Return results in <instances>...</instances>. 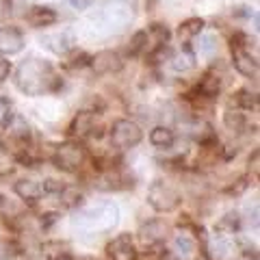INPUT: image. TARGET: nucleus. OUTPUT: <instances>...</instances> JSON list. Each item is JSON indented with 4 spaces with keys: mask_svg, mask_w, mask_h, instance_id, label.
<instances>
[{
    "mask_svg": "<svg viewBox=\"0 0 260 260\" xmlns=\"http://www.w3.org/2000/svg\"><path fill=\"white\" fill-rule=\"evenodd\" d=\"M56 78L52 65L44 59H26L18 70H15V87L24 95H44L56 89Z\"/></svg>",
    "mask_w": 260,
    "mask_h": 260,
    "instance_id": "obj_1",
    "label": "nucleus"
},
{
    "mask_svg": "<svg viewBox=\"0 0 260 260\" xmlns=\"http://www.w3.org/2000/svg\"><path fill=\"white\" fill-rule=\"evenodd\" d=\"M119 221V210L115 204L111 202H102L98 206H91V208H85L80 215H76L74 219V225H78L80 230H85L89 234H104L113 230Z\"/></svg>",
    "mask_w": 260,
    "mask_h": 260,
    "instance_id": "obj_2",
    "label": "nucleus"
},
{
    "mask_svg": "<svg viewBox=\"0 0 260 260\" xmlns=\"http://www.w3.org/2000/svg\"><path fill=\"white\" fill-rule=\"evenodd\" d=\"M148 204L156 213H174L182 204V193L165 180H154L148 189Z\"/></svg>",
    "mask_w": 260,
    "mask_h": 260,
    "instance_id": "obj_3",
    "label": "nucleus"
},
{
    "mask_svg": "<svg viewBox=\"0 0 260 260\" xmlns=\"http://www.w3.org/2000/svg\"><path fill=\"white\" fill-rule=\"evenodd\" d=\"M85 160H87V150L78 141H65L61 145H56L52 152L54 167H59L61 172H68V174L80 172Z\"/></svg>",
    "mask_w": 260,
    "mask_h": 260,
    "instance_id": "obj_4",
    "label": "nucleus"
},
{
    "mask_svg": "<svg viewBox=\"0 0 260 260\" xmlns=\"http://www.w3.org/2000/svg\"><path fill=\"white\" fill-rule=\"evenodd\" d=\"M143 139V130L133 119H117L111 126V145L115 150L137 148Z\"/></svg>",
    "mask_w": 260,
    "mask_h": 260,
    "instance_id": "obj_5",
    "label": "nucleus"
},
{
    "mask_svg": "<svg viewBox=\"0 0 260 260\" xmlns=\"http://www.w3.org/2000/svg\"><path fill=\"white\" fill-rule=\"evenodd\" d=\"M100 18L109 30H121L133 22L135 13H133L130 3H126V0H109V3L104 5Z\"/></svg>",
    "mask_w": 260,
    "mask_h": 260,
    "instance_id": "obj_6",
    "label": "nucleus"
},
{
    "mask_svg": "<svg viewBox=\"0 0 260 260\" xmlns=\"http://www.w3.org/2000/svg\"><path fill=\"white\" fill-rule=\"evenodd\" d=\"M107 254L111 260H137L139 258V251L135 247V241L130 234H117L113 237V241H109L107 245Z\"/></svg>",
    "mask_w": 260,
    "mask_h": 260,
    "instance_id": "obj_7",
    "label": "nucleus"
},
{
    "mask_svg": "<svg viewBox=\"0 0 260 260\" xmlns=\"http://www.w3.org/2000/svg\"><path fill=\"white\" fill-rule=\"evenodd\" d=\"M232 63L234 70L245 78H258V59L241 44H232Z\"/></svg>",
    "mask_w": 260,
    "mask_h": 260,
    "instance_id": "obj_8",
    "label": "nucleus"
},
{
    "mask_svg": "<svg viewBox=\"0 0 260 260\" xmlns=\"http://www.w3.org/2000/svg\"><path fill=\"white\" fill-rule=\"evenodd\" d=\"M137 237L139 241L143 243L145 247H160L162 243H165V237H167V228L162 221L158 219H154V221H148L139 228V232H137Z\"/></svg>",
    "mask_w": 260,
    "mask_h": 260,
    "instance_id": "obj_9",
    "label": "nucleus"
},
{
    "mask_svg": "<svg viewBox=\"0 0 260 260\" xmlns=\"http://www.w3.org/2000/svg\"><path fill=\"white\" fill-rule=\"evenodd\" d=\"M89 65H91V70L95 72V74H115V72L121 70V56L117 52H113V50H104V52H98L95 56H91L89 59Z\"/></svg>",
    "mask_w": 260,
    "mask_h": 260,
    "instance_id": "obj_10",
    "label": "nucleus"
},
{
    "mask_svg": "<svg viewBox=\"0 0 260 260\" xmlns=\"http://www.w3.org/2000/svg\"><path fill=\"white\" fill-rule=\"evenodd\" d=\"M24 48V35L13 26L0 28V54H18Z\"/></svg>",
    "mask_w": 260,
    "mask_h": 260,
    "instance_id": "obj_11",
    "label": "nucleus"
},
{
    "mask_svg": "<svg viewBox=\"0 0 260 260\" xmlns=\"http://www.w3.org/2000/svg\"><path fill=\"white\" fill-rule=\"evenodd\" d=\"M95 133V113L91 111H80L70 124V137L85 139V137Z\"/></svg>",
    "mask_w": 260,
    "mask_h": 260,
    "instance_id": "obj_12",
    "label": "nucleus"
},
{
    "mask_svg": "<svg viewBox=\"0 0 260 260\" xmlns=\"http://www.w3.org/2000/svg\"><path fill=\"white\" fill-rule=\"evenodd\" d=\"M232 249H234V243L230 239V234L219 232V234H215V239L210 241L206 256L210 260H228V258L232 256Z\"/></svg>",
    "mask_w": 260,
    "mask_h": 260,
    "instance_id": "obj_13",
    "label": "nucleus"
},
{
    "mask_svg": "<svg viewBox=\"0 0 260 260\" xmlns=\"http://www.w3.org/2000/svg\"><path fill=\"white\" fill-rule=\"evenodd\" d=\"M13 191L20 200L28 202V204H35V202L44 195V186L37 180H18L13 184Z\"/></svg>",
    "mask_w": 260,
    "mask_h": 260,
    "instance_id": "obj_14",
    "label": "nucleus"
},
{
    "mask_svg": "<svg viewBox=\"0 0 260 260\" xmlns=\"http://www.w3.org/2000/svg\"><path fill=\"white\" fill-rule=\"evenodd\" d=\"M150 143L158 150H169V148H174V143H176V135H174V130L167 126H154L150 130Z\"/></svg>",
    "mask_w": 260,
    "mask_h": 260,
    "instance_id": "obj_15",
    "label": "nucleus"
},
{
    "mask_svg": "<svg viewBox=\"0 0 260 260\" xmlns=\"http://www.w3.org/2000/svg\"><path fill=\"white\" fill-rule=\"evenodd\" d=\"M26 20H28L30 26L44 28V26H50V24L56 22V13L50 9V7H32L26 15Z\"/></svg>",
    "mask_w": 260,
    "mask_h": 260,
    "instance_id": "obj_16",
    "label": "nucleus"
},
{
    "mask_svg": "<svg viewBox=\"0 0 260 260\" xmlns=\"http://www.w3.org/2000/svg\"><path fill=\"white\" fill-rule=\"evenodd\" d=\"M198 93L202 98H217L221 93V76L215 72H206L198 85Z\"/></svg>",
    "mask_w": 260,
    "mask_h": 260,
    "instance_id": "obj_17",
    "label": "nucleus"
},
{
    "mask_svg": "<svg viewBox=\"0 0 260 260\" xmlns=\"http://www.w3.org/2000/svg\"><path fill=\"white\" fill-rule=\"evenodd\" d=\"M121 182H124V176H121L117 169H102L95 180V186L100 191H117L124 186Z\"/></svg>",
    "mask_w": 260,
    "mask_h": 260,
    "instance_id": "obj_18",
    "label": "nucleus"
},
{
    "mask_svg": "<svg viewBox=\"0 0 260 260\" xmlns=\"http://www.w3.org/2000/svg\"><path fill=\"white\" fill-rule=\"evenodd\" d=\"M195 247H198V241H195L189 232H178L174 237V251L178 258H189L195 254Z\"/></svg>",
    "mask_w": 260,
    "mask_h": 260,
    "instance_id": "obj_19",
    "label": "nucleus"
},
{
    "mask_svg": "<svg viewBox=\"0 0 260 260\" xmlns=\"http://www.w3.org/2000/svg\"><path fill=\"white\" fill-rule=\"evenodd\" d=\"M59 202L65 208H78L85 202V193L80 191L76 184H65L59 193Z\"/></svg>",
    "mask_w": 260,
    "mask_h": 260,
    "instance_id": "obj_20",
    "label": "nucleus"
},
{
    "mask_svg": "<svg viewBox=\"0 0 260 260\" xmlns=\"http://www.w3.org/2000/svg\"><path fill=\"white\" fill-rule=\"evenodd\" d=\"M195 68V54L189 46L182 48L178 54L172 56V70L178 72V74H184V72H191Z\"/></svg>",
    "mask_w": 260,
    "mask_h": 260,
    "instance_id": "obj_21",
    "label": "nucleus"
},
{
    "mask_svg": "<svg viewBox=\"0 0 260 260\" xmlns=\"http://www.w3.org/2000/svg\"><path fill=\"white\" fill-rule=\"evenodd\" d=\"M202 30H204V20L202 18H189L180 24V28H178V37H180V42H191L198 35H202Z\"/></svg>",
    "mask_w": 260,
    "mask_h": 260,
    "instance_id": "obj_22",
    "label": "nucleus"
},
{
    "mask_svg": "<svg viewBox=\"0 0 260 260\" xmlns=\"http://www.w3.org/2000/svg\"><path fill=\"white\" fill-rule=\"evenodd\" d=\"M223 124L228 130H232V133H241L243 128L247 126V119H245V113H241L239 109H230L223 113Z\"/></svg>",
    "mask_w": 260,
    "mask_h": 260,
    "instance_id": "obj_23",
    "label": "nucleus"
},
{
    "mask_svg": "<svg viewBox=\"0 0 260 260\" xmlns=\"http://www.w3.org/2000/svg\"><path fill=\"white\" fill-rule=\"evenodd\" d=\"M148 42H150V35L148 30H137L133 39H130V46H128V54L130 56H139L148 50Z\"/></svg>",
    "mask_w": 260,
    "mask_h": 260,
    "instance_id": "obj_24",
    "label": "nucleus"
},
{
    "mask_svg": "<svg viewBox=\"0 0 260 260\" xmlns=\"http://www.w3.org/2000/svg\"><path fill=\"white\" fill-rule=\"evenodd\" d=\"M198 54L206 56V59H213V56L217 54V39L213 35H202L200 42H198Z\"/></svg>",
    "mask_w": 260,
    "mask_h": 260,
    "instance_id": "obj_25",
    "label": "nucleus"
},
{
    "mask_svg": "<svg viewBox=\"0 0 260 260\" xmlns=\"http://www.w3.org/2000/svg\"><path fill=\"white\" fill-rule=\"evenodd\" d=\"M239 228H241V217L239 213H228L221 221L217 223V230L219 232H223V234H234V232H239Z\"/></svg>",
    "mask_w": 260,
    "mask_h": 260,
    "instance_id": "obj_26",
    "label": "nucleus"
},
{
    "mask_svg": "<svg viewBox=\"0 0 260 260\" xmlns=\"http://www.w3.org/2000/svg\"><path fill=\"white\" fill-rule=\"evenodd\" d=\"M22 254V247L13 239H0V260H13Z\"/></svg>",
    "mask_w": 260,
    "mask_h": 260,
    "instance_id": "obj_27",
    "label": "nucleus"
},
{
    "mask_svg": "<svg viewBox=\"0 0 260 260\" xmlns=\"http://www.w3.org/2000/svg\"><path fill=\"white\" fill-rule=\"evenodd\" d=\"M13 117V109H11V102L7 98L0 95V128H5L7 124L11 121Z\"/></svg>",
    "mask_w": 260,
    "mask_h": 260,
    "instance_id": "obj_28",
    "label": "nucleus"
},
{
    "mask_svg": "<svg viewBox=\"0 0 260 260\" xmlns=\"http://www.w3.org/2000/svg\"><path fill=\"white\" fill-rule=\"evenodd\" d=\"M237 102L241 104L243 109H247V111H249V109H256V107H258V100H256V95H254V93H249L247 89H241V91L237 93Z\"/></svg>",
    "mask_w": 260,
    "mask_h": 260,
    "instance_id": "obj_29",
    "label": "nucleus"
},
{
    "mask_svg": "<svg viewBox=\"0 0 260 260\" xmlns=\"http://www.w3.org/2000/svg\"><path fill=\"white\" fill-rule=\"evenodd\" d=\"M42 186H44V193H54V195H59L65 184L59 182V180H54V178H48V180H46Z\"/></svg>",
    "mask_w": 260,
    "mask_h": 260,
    "instance_id": "obj_30",
    "label": "nucleus"
},
{
    "mask_svg": "<svg viewBox=\"0 0 260 260\" xmlns=\"http://www.w3.org/2000/svg\"><path fill=\"white\" fill-rule=\"evenodd\" d=\"M249 178L245 176V178H241V180H239V184L237 186H230V189H228V193H230V195H239V193H243V191H245L247 189V186H249Z\"/></svg>",
    "mask_w": 260,
    "mask_h": 260,
    "instance_id": "obj_31",
    "label": "nucleus"
},
{
    "mask_svg": "<svg viewBox=\"0 0 260 260\" xmlns=\"http://www.w3.org/2000/svg\"><path fill=\"white\" fill-rule=\"evenodd\" d=\"M95 3V0H70V5H72V9H76V11H85L89 9Z\"/></svg>",
    "mask_w": 260,
    "mask_h": 260,
    "instance_id": "obj_32",
    "label": "nucleus"
},
{
    "mask_svg": "<svg viewBox=\"0 0 260 260\" xmlns=\"http://www.w3.org/2000/svg\"><path fill=\"white\" fill-rule=\"evenodd\" d=\"M11 74V63L7 61V59H0V83Z\"/></svg>",
    "mask_w": 260,
    "mask_h": 260,
    "instance_id": "obj_33",
    "label": "nucleus"
},
{
    "mask_svg": "<svg viewBox=\"0 0 260 260\" xmlns=\"http://www.w3.org/2000/svg\"><path fill=\"white\" fill-rule=\"evenodd\" d=\"M258 156H260V152L254 150V154H251V158H249V169H254L256 176H258Z\"/></svg>",
    "mask_w": 260,
    "mask_h": 260,
    "instance_id": "obj_34",
    "label": "nucleus"
},
{
    "mask_svg": "<svg viewBox=\"0 0 260 260\" xmlns=\"http://www.w3.org/2000/svg\"><path fill=\"white\" fill-rule=\"evenodd\" d=\"M198 260H210V258H208V256H206V254H204V256H200V258H198Z\"/></svg>",
    "mask_w": 260,
    "mask_h": 260,
    "instance_id": "obj_35",
    "label": "nucleus"
}]
</instances>
